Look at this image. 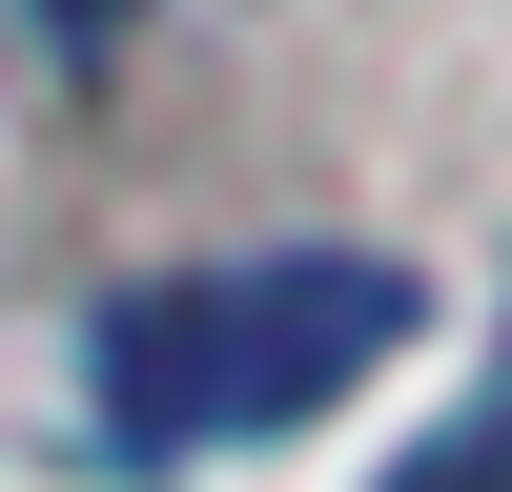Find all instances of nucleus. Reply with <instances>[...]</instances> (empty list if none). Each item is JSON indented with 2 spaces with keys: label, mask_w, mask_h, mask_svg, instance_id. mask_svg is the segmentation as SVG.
Masks as SVG:
<instances>
[{
  "label": "nucleus",
  "mask_w": 512,
  "mask_h": 492,
  "mask_svg": "<svg viewBox=\"0 0 512 492\" xmlns=\"http://www.w3.org/2000/svg\"><path fill=\"white\" fill-rule=\"evenodd\" d=\"M410 492H512V410H492L472 451H431V472H410Z\"/></svg>",
  "instance_id": "f03ea898"
},
{
  "label": "nucleus",
  "mask_w": 512,
  "mask_h": 492,
  "mask_svg": "<svg viewBox=\"0 0 512 492\" xmlns=\"http://www.w3.org/2000/svg\"><path fill=\"white\" fill-rule=\"evenodd\" d=\"M390 349H410V267H390V246H226V267L103 287L82 390H103L123 451H246V431L349 410Z\"/></svg>",
  "instance_id": "f257e3e1"
}]
</instances>
